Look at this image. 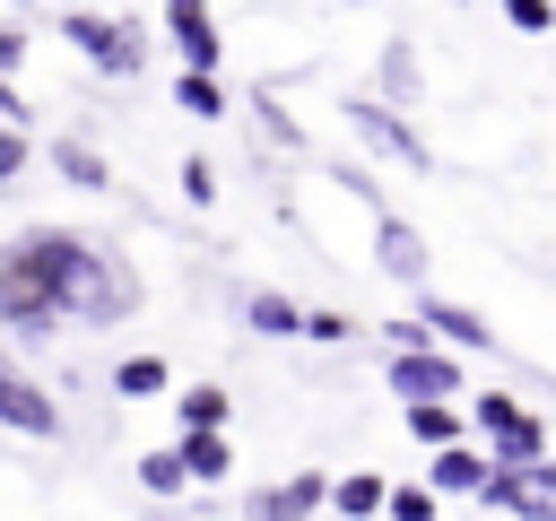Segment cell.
Here are the masks:
<instances>
[{"mask_svg":"<svg viewBox=\"0 0 556 521\" xmlns=\"http://www.w3.org/2000/svg\"><path fill=\"white\" fill-rule=\"evenodd\" d=\"M139 304V278L122 252L70 234V226H26L0 243V321L9 330H61V321H122Z\"/></svg>","mask_w":556,"mask_h":521,"instance_id":"6da1fadb","label":"cell"},{"mask_svg":"<svg viewBox=\"0 0 556 521\" xmlns=\"http://www.w3.org/2000/svg\"><path fill=\"white\" fill-rule=\"evenodd\" d=\"M469 425L495 443V469H539V460H556V452H547V425H539V408H521V391H478V399H469Z\"/></svg>","mask_w":556,"mask_h":521,"instance_id":"7a4b0ae2","label":"cell"},{"mask_svg":"<svg viewBox=\"0 0 556 521\" xmlns=\"http://www.w3.org/2000/svg\"><path fill=\"white\" fill-rule=\"evenodd\" d=\"M61 35H70V52H87L104 78H139V61H148V26L122 17V9H70Z\"/></svg>","mask_w":556,"mask_h":521,"instance_id":"3957f363","label":"cell"},{"mask_svg":"<svg viewBox=\"0 0 556 521\" xmlns=\"http://www.w3.org/2000/svg\"><path fill=\"white\" fill-rule=\"evenodd\" d=\"M382 382H391L400 408H443V399H460V356L452 347H391Z\"/></svg>","mask_w":556,"mask_h":521,"instance_id":"277c9868","label":"cell"},{"mask_svg":"<svg viewBox=\"0 0 556 521\" xmlns=\"http://www.w3.org/2000/svg\"><path fill=\"white\" fill-rule=\"evenodd\" d=\"M374 269L426 295V269H434V243H426V234H417V226H408L400 208H374Z\"/></svg>","mask_w":556,"mask_h":521,"instance_id":"5b68a950","label":"cell"},{"mask_svg":"<svg viewBox=\"0 0 556 521\" xmlns=\"http://www.w3.org/2000/svg\"><path fill=\"white\" fill-rule=\"evenodd\" d=\"M156 26H165V43L182 52V69H191V78H217V61H226V35H217V17H208V9L174 0V9L156 17Z\"/></svg>","mask_w":556,"mask_h":521,"instance_id":"8992f818","label":"cell"},{"mask_svg":"<svg viewBox=\"0 0 556 521\" xmlns=\"http://www.w3.org/2000/svg\"><path fill=\"white\" fill-rule=\"evenodd\" d=\"M417 321H426L452 356H460V347H469V356H504L495 321H486V313H469V304H452V295H417Z\"/></svg>","mask_w":556,"mask_h":521,"instance_id":"52a82bcc","label":"cell"},{"mask_svg":"<svg viewBox=\"0 0 556 521\" xmlns=\"http://www.w3.org/2000/svg\"><path fill=\"white\" fill-rule=\"evenodd\" d=\"M330 486H339V478H321V469H295V478H278V486L243 495V521H313V512L330 504Z\"/></svg>","mask_w":556,"mask_h":521,"instance_id":"ba28073f","label":"cell"},{"mask_svg":"<svg viewBox=\"0 0 556 521\" xmlns=\"http://www.w3.org/2000/svg\"><path fill=\"white\" fill-rule=\"evenodd\" d=\"M348 122L365 130V148H382V156H400L408 174H426V165H434V148H426V139H417V130H408V122H400L391 104H374V96H356V104H348Z\"/></svg>","mask_w":556,"mask_h":521,"instance_id":"9c48e42d","label":"cell"},{"mask_svg":"<svg viewBox=\"0 0 556 521\" xmlns=\"http://www.w3.org/2000/svg\"><path fill=\"white\" fill-rule=\"evenodd\" d=\"M0 425H9V434L52 443V434H61V408H52V391H43V382H26V373L9 365V373H0Z\"/></svg>","mask_w":556,"mask_h":521,"instance_id":"30bf717a","label":"cell"},{"mask_svg":"<svg viewBox=\"0 0 556 521\" xmlns=\"http://www.w3.org/2000/svg\"><path fill=\"white\" fill-rule=\"evenodd\" d=\"M486 478H495V452H478V443L434 452V469H426V486H434V495H486Z\"/></svg>","mask_w":556,"mask_h":521,"instance_id":"8fae6325","label":"cell"},{"mask_svg":"<svg viewBox=\"0 0 556 521\" xmlns=\"http://www.w3.org/2000/svg\"><path fill=\"white\" fill-rule=\"evenodd\" d=\"M400 425H408L426 452H460V443H469V399H443V408H400Z\"/></svg>","mask_w":556,"mask_h":521,"instance_id":"7c38bea8","label":"cell"},{"mask_svg":"<svg viewBox=\"0 0 556 521\" xmlns=\"http://www.w3.org/2000/svg\"><path fill=\"white\" fill-rule=\"evenodd\" d=\"M330 512H348V521H374V512H391V478H382V469H348V478L330 486Z\"/></svg>","mask_w":556,"mask_h":521,"instance_id":"4fadbf2b","label":"cell"},{"mask_svg":"<svg viewBox=\"0 0 556 521\" xmlns=\"http://www.w3.org/2000/svg\"><path fill=\"white\" fill-rule=\"evenodd\" d=\"M52 165H61V182H78V191H104V182H113L104 148H96V139H70V130L52 139Z\"/></svg>","mask_w":556,"mask_h":521,"instance_id":"5bb4252c","label":"cell"},{"mask_svg":"<svg viewBox=\"0 0 556 521\" xmlns=\"http://www.w3.org/2000/svg\"><path fill=\"white\" fill-rule=\"evenodd\" d=\"M226 408H235V399H226L217 382H191V391H174V425H182V434H226Z\"/></svg>","mask_w":556,"mask_h":521,"instance_id":"9a60e30c","label":"cell"},{"mask_svg":"<svg viewBox=\"0 0 556 521\" xmlns=\"http://www.w3.org/2000/svg\"><path fill=\"white\" fill-rule=\"evenodd\" d=\"M174 452H182L191 486H217V478H235V443H226V434H182Z\"/></svg>","mask_w":556,"mask_h":521,"instance_id":"2e32d148","label":"cell"},{"mask_svg":"<svg viewBox=\"0 0 556 521\" xmlns=\"http://www.w3.org/2000/svg\"><path fill=\"white\" fill-rule=\"evenodd\" d=\"M243 321H252V330H269V339H304V304H287V295H269V287H261V295H243Z\"/></svg>","mask_w":556,"mask_h":521,"instance_id":"e0dca14e","label":"cell"},{"mask_svg":"<svg viewBox=\"0 0 556 521\" xmlns=\"http://www.w3.org/2000/svg\"><path fill=\"white\" fill-rule=\"evenodd\" d=\"M165 382H174V373H165V356H148V347H139V356H122V365H113V391H122V399H156V391H165Z\"/></svg>","mask_w":556,"mask_h":521,"instance_id":"ac0fdd59","label":"cell"},{"mask_svg":"<svg viewBox=\"0 0 556 521\" xmlns=\"http://www.w3.org/2000/svg\"><path fill=\"white\" fill-rule=\"evenodd\" d=\"M139 486H148V495H182V486H191L182 452H174V443H165V452H139Z\"/></svg>","mask_w":556,"mask_h":521,"instance_id":"d6986e66","label":"cell"},{"mask_svg":"<svg viewBox=\"0 0 556 521\" xmlns=\"http://www.w3.org/2000/svg\"><path fill=\"white\" fill-rule=\"evenodd\" d=\"M174 104H182L191 122H217V113H226V87H217V78H191V69H182V78H174Z\"/></svg>","mask_w":556,"mask_h":521,"instance_id":"ffe728a7","label":"cell"},{"mask_svg":"<svg viewBox=\"0 0 556 521\" xmlns=\"http://www.w3.org/2000/svg\"><path fill=\"white\" fill-rule=\"evenodd\" d=\"M382 96H417V52H408V43L382 52Z\"/></svg>","mask_w":556,"mask_h":521,"instance_id":"44dd1931","label":"cell"},{"mask_svg":"<svg viewBox=\"0 0 556 521\" xmlns=\"http://www.w3.org/2000/svg\"><path fill=\"white\" fill-rule=\"evenodd\" d=\"M382 521H434V486H391V512Z\"/></svg>","mask_w":556,"mask_h":521,"instance_id":"7402d4cb","label":"cell"},{"mask_svg":"<svg viewBox=\"0 0 556 521\" xmlns=\"http://www.w3.org/2000/svg\"><path fill=\"white\" fill-rule=\"evenodd\" d=\"M504 26H513V35H547V26H556V9H547V0H513V9H504Z\"/></svg>","mask_w":556,"mask_h":521,"instance_id":"603a6c76","label":"cell"},{"mask_svg":"<svg viewBox=\"0 0 556 521\" xmlns=\"http://www.w3.org/2000/svg\"><path fill=\"white\" fill-rule=\"evenodd\" d=\"M182 200H191V208H208V200H217V174H208V156H182Z\"/></svg>","mask_w":556,"mask_h":521,"instance_id":"cb8c5ba5","label":"cell"},{"mask_svg":"<svg viewBox=\"0 0 556 521\" xmlns=\"http://www.w3.org/2000/svg\"><path fill=\"white\" fill-rule=\"evenodd\" d=\"M17 61H26V17H9V26H0V78H9Z\"/></svg>","mask_w":556,"mask_h":521,"instance_id":"d4e9b609","label":"cell"},{"mask_svg":"<svg viewBox=\"0 0 556 521\" xmlns=\"http://www.w3.org/2000/svg\"><path fill=\"white\" fill-rule=\"evenodd\" d=\"M304 339H321V347L348 339V313H304Z\"/></svg>","mask_w":556,"mask_h":521,"instance_id":"484cf974","label":"cell"},{"mask_svg":"<svg viewBox=\"0 0 556 521\" xmlns=\"http://www.w3.org/2000/svg\"><path fill=\"white\" fill-rule=\"evenodd\" d=\"M0 122H9V130H26V122H35V113H26V96H17L9 78H0Z\"/></svg>","mask_w":556,"mask_h":521,"instance_id":"4316f807","label":"cell"},{"mask_svg":"<svg viewBox=\"0 0 556 521\" xmlns=\"http://www.w3.org/2000/svg\"><path fill=\"white\" fill-rule=\"evenodd\" d=\"M17 165H26V130H0V182H9Z\"/></svg>","mask_w":556,"mask_h":521,"instance_id":"83f0119b","label":"cell"},{"mask_svg":"<svg viewBox=\"0 0 556 521\" xmlns=\"http://www.w3.org/2000/svg\"><path fill=\"white\" fill-rule=\"evenodd\" d=\"M0 373H9V365H0Z\"/></svg>","mask_w":556,"mask_h":521,"instance_id":"f1b7e54d","label":"cell"},{"mask_svg":"<svg viewBox=\"0 0 556 521\" xmlns=\"http://www.w3.org/2000/svg\"><path fill=\"white\" fill-rule=\"evenodd\" d=\"M0 365H9V356H0Z\"/></svg>","mask_w":556,"mask_h":521,"instance_id":"f546056e","label":"cell"}]
</instances>
